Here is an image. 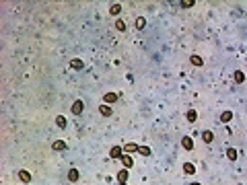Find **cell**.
Wrapping results in <instances>:
<instances>
[{"label": "cell", "mask_w": 247, "mask_h": 185, "mask_svg": "<svg viewBox=\"0 0 247 185\" xmlns=\"http://www.w3.org/2000/svg\"><path fill=\"white\" fill-rule=\"evenodd\" d=\"M192 4H194V0H181V6L183 8H190Z\"/></svg>", "instance_id": "25"}, {"label": "cell", "mask_w": 247, "mask_h": 185, "mask_svg": "<svg viewBox=\"0 0 247 185\" xmlns=\"http://www.w3.org/2000/svg\"><path fill=\"white\" fill-rule=\"evenodd\" d=\"M117 179H120V183H126V179H128V169H122V171L117 173Z\"/></svg>", "instance_id": "13"}, {"label": "cell", "mask_w": 247, "mask_h": 185, "mask_svg": "<svg viewBox=\"0 0 247 185\" xmlns=\"http://www.w3.org/2000/svg\"><path fill=\"white\" fill-rule=\"evenodd\" d=\"M99 111H101V115H105V117L111 115V107H109V105H101V107H99Z\"/></svg>", "instance_id": "15"}, {"label": "cell", "mask_w": 247, "mask_h": 185, "mask_svg": "<svg viewBox=\"0 0 247 185\" xmlns=\"http://www.w3.org/2000/svg\"><path fill=\"white\" fill-rule=\"evenodd\" d=\"M120 10H122V6H120V4H111V8H109L111 14H120Z\"/></svg>", "instance_id": "23"}, {"label": "cell", "mask_w": 247, "mask_h": 185, "mask_svg": "<svg viewBox=\"0 0 247 185\" xmlns=\"http://www.w3.org/2000/svg\"><path fill=\"white\" fill-rule=\"evenodd\" d=\"M183 171L187 173V175H194V173H196V167H194L192 163H185L183 164Z\"/></svg>", "instance_id": "14"}, {"label": "cell", "mask_w": 247, "mask_h": 185, "mask_svg": "<svg viewBox=\"0 0 247 185\" xmlns=\"http://www.w3.org/2000/svg\"><path fill=\"white\" fill-rule=\"evenodd\" d=\"M103 101H105V103H116L117 101V95H116V93H107V95L103 97Z\"/></svg>", "instance_id": "9"}, {"label": "cell", "mask_w": 247, "mask_h": 185, "mask_svg": "<svg viewBox=\"0 0 247 185\" xmlns=\"http://www.w3.org/2000/svg\"><path fill=\"white\" fill-rule=\"evenodd\" d=\"M120 185H126V183H120Z\"/></svg>", "instance_id": "27"}, {"label": "cell", "mask_w": 247, "mask_h": 185, "mask_svg": "<svg viewBox=\"0 0 247 185\" xmlns=\"http://www.w3.org/2000/svg\"><path fill=\"white\" fill-rule=\"evenodd\" d=\"M190 185H200V183H190Z\"/></svg>", "instance_id": "26"}, {"label": "cell", "mask_w": 247, "mask_h": 185, "mask_svg": "<svg viewBox=\"0 0 247 185\" xmlns=\"http://www.w3.org/2000/svg\"><path fill=\"white\" fill-rule=\"evenodd\" d=\"M25 185H29V183H25Z\"/></svg>", "instance_id": "28"}, {"label": "cell", "mask_w": 247, "mask_h": 185, "mask_svg": "<svg viewBox=\"0 0 247 185\" xmlns=\"http://www.w3.org/2000/svg\"><path fill=\"white\" fill-rule=\"evenodd\" d=\"M181 146H183L185 150H192V148H194V142H192V138H190V136H185L183 140H181Z\"/></svg>", "instance_id": "4"}, {"label": "cell", "mask_w": 247, "mask_h": 185, "mask_svg": "<svg viewBox=\"0 0 247 185\" xmlns=\"http://www.w3.org/2000/svg\"><path fill=\"white\" fill-rule=\"evenodd\" d=\"M19 179L23 183H31V175H29L27 171H19Z\"/></svg>", "instance_id": "8"}, {"label": "cell", "mask_w": 247, "mask_h": 185, "mask_svg": "<svg viewBox=\"0 0 247 185\" xmlns=\"http://www.w3.org/2000/svg\"><path fill=\"white\" fill-rule=\"evenodd\" d=\"M243 80H245V74H243L241 70H237V72H235V82H243Z\"/></svg>", "instance_id": "20"}, {"label": "cell", "mask_w": 247, "mask_h": 185, "mask_svg": "<svg viewBox=\"0 0 247 185\" xmlns=\"http://www.w3.org/2000/svg\"><path fill=\"white\" fill-rule=\"evenodd\" d=\"M231 119H233V113H231V111H225V113L220 115V121H222V123H229Z\"/></svg>", "instance_id": "12"}, {"label": "cell", "mask_w": 247, "mask_h": 185, "mask_svg": "<svg viewBox=\"0 0 247 185\" xmlns=\"http://www.w3.org/2000/svg\"><path fill=\"white\" fill-rule=\"evenodd\" d=\"M68 179L72 181V183L78 181V171H76V169H70V171H68Z\"/></svg>", "instance_id": "16"}, {"label": "cell", "mask_w": 247, "mask_h": 185, "mask_svg": "<svg viewBox=\"0 0 247 185\" xmlns=\"http://www.w3.org/2000/svg\"><path fill=\"white\" fill-rule=\"evenodd\" d=\"M138 148H140L138 144L130 142V144H126V146H124V152H138Z\"/></svg>", "instance_id": "7"}, {"label": "cell", "mask_w": 247, "mask_h": 185, "mask_svg": "<svg viewBox=\"0 0 247 185\" xmlns=\"http://www.w3.org/2000/svg\"><path fill=\"white\" fill-rule=\"evenodd\" d=\"M202 140H204V142H208V144H210V142H212V140H214V134H212V132H210V130L202 132Z\"/></svg>", "instance_id": "6"}, {"label": "cell", "mask_w": 247, "mask_h": 185, "mask_svg": "<svg viewBox=\"0 0 247 185\" xmlns=\"http://www.w3.org/2000/svg\"><path fill=\"white\" fill-rule=\"evenodd\" d=\"M116 29L117 31H126V23L124 21H116Z\"/></svg>", "instance_id": "24"}, {"label": "cell", "mask_w": 247, "mask_h": 185, "mask_svg": "<svg viewBox=\"0 0 247 185\" xmlns=\"http://www.w3.org/2000/svg\"><path fill=\"white\" fill-rule=\"evenodd\" d=\"M190 60H192V64H194V66H202V58H200V56H192Z\"/></svg>", "instance_id": "21"}, {"label": "cell", "mask_w": 247, "mask_h": 185, "mask_svg": "<svg viewBox=\"0 0 247 185\" xmlns=\"http://www.w3.org/2000/svg\"><path fill=\"white\" fill-rule=\"evenodd\" d=\"M70 68H74V70H82V60L74 58V60L70 62Z\"/></svg>", "instance_id": "10"}, {"label": "cell", "mask_w": 247, "mask_h": 185, "mask_svg": "<svg viewBox=\"0 0 247 185\" xmlns=\"http://www.w3.org/2000/svg\"><path fill=\"white\" fill-rule=\"evenodd\" d=\"M56 123H58V128H66V117L58 115V117H56Z\"/></svg>", "instance_id": "17"}, {"label": "cell", "mask_w": 247, "mask_h": 185, "mask_svg": "<svg viewBox=\"0 0 247 185\" xmlns=\"http://www.w3.org/2000/svg\"><path fill=\"white\" fill-rule=\"evenodd\" d=\"M226 156L231 158V160H235V158H237V150H235V148H229V150H226Z\"/></svg>", "instance_id": "22"}, {"label": "cell", "mask_w": 247, "mask_h": 185, "mask_svg": "<svg viewBox=\"0 0 247 185\" xmlns=\"http://www.w3.org/2000/svg\"><path fill=\"white\" fill-rule=\"evenodd\" d=\"M52 148H54V150H66V142H64V140H56V142L52 144Z\"/></svg>", "instance_id": "5"}, {"label": "cell", "mask_w": 247, "mask_h": 185, "mask_svg": "<svg viewBox=\"0 0 247 185\" xmlns=\"http://www.w3.org/2000/svg\"><path fill=\"white\" fill-rule=\"evenodd\" d=\"M109 156L111 158H122L124 156V148H120V146H113L109 150Z\"/></svg>", "instance_id": "1"}, {"label": "cell", "mask_w": 247, "mask_h": 185, "mask_svg": "<svg viewBox=\"0 0 247 185\" xmlns=\"http://www.w3.org/2000/svg\"><path fill=\"white\" fill-rule=\"evenodd\" d=\"M185 117H187V121H196V119H198V111H196V109H190Z\"/></svg>", "instance_id": "11"}, {"label": "cell", "mask_w": 247, "mask_h": 185, "mask_svg": "<svg viewBox=\"0 0 247 185\" xmlns=\"http://www.w3.org/2000/svg\"><path fill=\"white\" fill-rule=\"evenodd\" d=\"M122 163H124L126 169H132V167H134V160H132L130 154H124V156H122Z\"/></svg>", "instance_id": "3"}, {"label": "cell", "mask_w": 247, "mask_h": 185, "mask_svg": "<svg viewBox=\"0 0 247 185\" xmlns=\"http://www.w3.org/2000/svg\"><path fill=\"white\" fill-rule=\"evenodd\" d=\"M136 27L138 29H144V27H146V19H144V17H138V19H136Z\"/></svg>", "instance_id": "18"}, {"label": "cell", "mask_w": 247, "mask_h": 185, "mask_svg": "<svg viewBox=\"0 0 247 185\" xmlns=\"http://www.w3.org/2000/svg\"><path fill=\"white\" fill-rule=\"evenodd\" d=\"M82 109H84V103H82V101H74V105H72V113H74V115H80Z\"/></svg>", "instance_id": "2"}, {"label": "cell", "mask_w": 247, "mask_h": 185, "mask_svg": "<svg viewBox=\"0 0 247 185\" xmlns=\"http://www.w3.org/2000/svg\"><path fill=\"white\" fill-rule=\"evenodd\" d=\"M138 152H140V154H142V156H148V154H151V148H148V146H140V148H138Z\"/></svg>", "instance_id": "19"}]
</instances>
